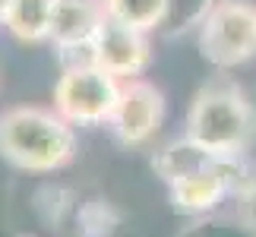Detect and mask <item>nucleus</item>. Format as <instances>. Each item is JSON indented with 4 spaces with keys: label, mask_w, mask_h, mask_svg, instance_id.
Wrapping results in <instances>:
<instances>
[{
    "label": "nucleus",
    "mask_w": 256,
    "mask_h": 237,
    "mask_svg": "<svg viewBox=\"0 0 256 237\" xmlns=\"http://www.w3.org/2000/svg\"><path fill=\"white\" fill-rule=\"evenodd\" d=\"M0 158L32 174L60 171L76 158V126L54 108H6L0 114Z\"/></svg>",
    "instance_id": "f257e3e1"
},
{
    "label": "nucleus",
    "mask_w": 256,
    "mask_h": 237,
    "mask_svg": "<svg viewBox=\"0 0 256 237\" xmlns=\"http://www.w3.org/2000/svg\"><path fill=\"white\" fill-rule=\"evenodd\" d=\"M186 140L212 155L247 158L256 146V108L238 82L218 79L193 95L186 111Z\"/></svg>",
    "instance_id": "f03ea898"
},
{
    "label": "nucleus",
    "mask_w": 256,
    "mask_h": 237,
    "mask_svg": "<svg viewBox=\"0 0 256 237\" xmlns=\"http://www.w3.org/2000/svg\"><path fill=\"white\" fill-rule=\"evenodd\" d=\"M124 82L92 60L66 66L54 82V111L70 120L73 126H102L111 124V117L120 102Z\"/></svg>",
    "instance_id": "7ed1b4c3"
},
{
    "label": "nucleus",
    "mask_w": 256,
    "mask_h": 237,
    "mask_svg": "<svg viewBox=\"0 0 256 237\" xmlns=\"http://www.w3.org/2000/svg\"><path fill=\"white\" fill-rule=\"evenodd\" d=\"M200 54L218 70L256 57V6L247 0H218L200 19Z\"/></svg>",
    "instance_id": "20e7f679"
},
{
    "label": "nucleus",
    "mask_w": 256,
    "mask_h": 237,
    "mask_svg": "<svg viewBox=\"0 0 256 237\" xmlns=\"http://www.w3.org/2000/svg\"><path fill=\"white\" fill-rule=\"evenodd\" d=\"M250 177L253 174L247 168V158H222V162H215L209 168L174 177L168 184L171 206L184 215L202 218V215H212L228 196L238 193V186L247 184Z\"/></svg>",
    "instance_id": "39448f33"
},
{
    "label": "nucleus",
    "mask_w": 256,
    "mask_h": 237,
    "mask_svg": "<svg viewBox=\"0 0 256 237\" xmlns=\"http://www.w3.org/2000/svg\"><path fill=\"white\" fill-rule=\"evenodd\" d=\"M162 124H164V92L142 76L126 79L120 88L117 111L108 124L111 133L117 136V142L140 149V146L152 142L158 136Z\"/></svg>",
    "instance_id": "423d86ee"
},
{
    "label": "nucleus",
    "mask_w": 256,
    "mask_h": 237,
    "mask_svg": "<svg viewBox=\"0 0 256 237\" xmlns=\"http://www.w3.org/2000/svg\"><path fill=\"white\" fill-rule=\"evenodd\" d=\"M88 60L95 66H102L104 73L117 76L120 82L136 79L149 70L152 64V44L146 32L126 28L114 19H104L102 32L95 35L92 48H88Z\"/></svg>",
    "instance_id": "0eeeda50"
},
{
    "label": "nucleus",
    "mask_w": 256,
    "mask_h": 237,
    "mask_svg": "<svg viewBox=\"0 0 256 237\" xmlns=\"http://www.w3.org/2000/svg\"><path fill=\"white\" fill-rule=\"evenodd\" d=\"M104 19V0H54L48 42L60 51H88Z\"/></svg>",
    "instance_id": "6e6552de"
},
{
    "label": "nucleus",
    "mask_w": 256,
    "mask_h": 237,
    "mask_svg": "<svg viewBox=\"0 0 256 237\" xmlns=\"http://www.w3.org/2000/svg\"><path fill=\"white\" fill-rule=\"evenodd\" d=\"M54 0H10L4 26L22 44H42L51 38Z\"/></svg>",
    "instance_id": "1a4fd4ad"
},
{
    "label": "nucleus",
    "mask_w": 256,
    "mask_h": 237,
    "mask_svg": "<svg viewBox=\"0 0 256 237\" xmlns=\"http://www.w3.org/2000/svg\"><path fill=\"white\" fill-rule=\"evenodd\" d=\"M222 158H228V155H212V152H206L202 146H196L193 140H174L168 142L164 149L155 152L152 158V168L162 174V180L164 184H171L174 177H184V174H190V171H200V168H209L215 162H222Z\"/></svg>",
    "instance_id": "9d476101"
},
{
    "label": "nucleus",
    "mask_w": 256,
    "mask_h": 237,
    "mask_svg": "<svg viewBox=\"0 0 256 237\" xmlns=\"http://www.w3.org/2000/svg\"><path fill=\"white\" fill-rule=\"evenodd\" d=\"M104 13L114 22L149 35L168 22L171 0H104Z\"/></svg>",
    "instance_id": "9b49d317"
},
{
    "label": "nucleus",
    "mask_w": 256,
    "mask_h": 237,
    "mask_svg": "<svg viewBox=\"0 0 256 237\" xmlns=\"http://www.w3.org/2000/svg\"><path fill=\"white\" fill-rule=\"evenodd\" d=\"M234 218L256 234V177L240 184L238 193H234Z\"/></svg>",
    "instance_id": "f8f14e48"
},
{
    "label": "nucleus",
    "mask_w": 256,
    "mask_h": 237,
    "mask_svg": "<svg viewBox=\"0 0 256 237\" xmlns=\"http://www.w3.org/2000/svg\"><path fill=\"white\" fill-rule=\"evenodd\" d=\"M6 6H10V0H0V22H4V16H6Z\"/></svg>",
    "instance_id": "ddd939ff"
}]
</instances>
